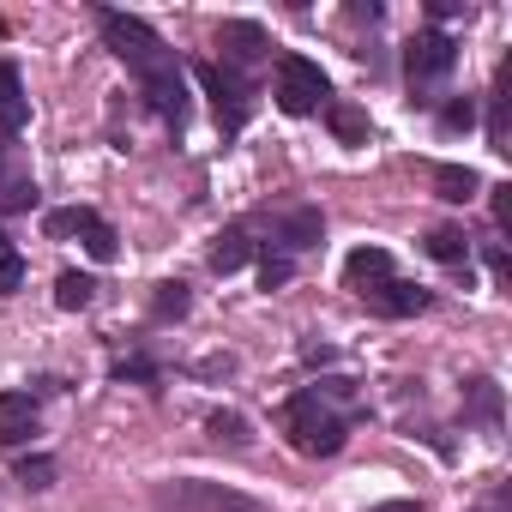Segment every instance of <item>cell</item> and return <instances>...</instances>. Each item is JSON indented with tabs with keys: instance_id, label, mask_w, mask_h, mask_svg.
I'll return each mask as SVG.
<instances>
[{
	"instance_id": "1",
	"label": "cell",
	"mask_w": 512,
	"mask_h": 512,
	"mask_svg": "<svg viewBox=\"0 0 512 512\" xmlns=\"http://www.w3.org/2000/svg\"><path fill=\"white\" fill-rule=\"evenodd\" d=\"M97 25H103V43H109V49L127 61V73L139 79L145 103H151L169 127H181V115H187V85H181L175 49H163V37H157L145 19L115 13V7H97Z\"/></svg>"
},
{
	"instance_id": "2",
	"label": "cell",
	"mask_w": 512,
	"mask_h": 512,
	"mask_svg": "<svg viewBox=\"0 0 512 512\" xmlns=\"http://www.w3.org/2000/svg\"><path fill=\"white\" fill-rule=\"evenodd\" d=\"M284 422H290L296 452H308V458H332V452H344V440H350V422H344L338 410H326V398H320L314 386L284 404Z\"/></svg>"
},
{
	"instance_id": "3",
	"label": "cell",
	"mask_w": 512,
	"mask_h": 512,
	"mask_svg": "<svg viewBox=\"0 0 512 512\" xmlns=\"http://www.w3.org/2000/svg\"><path fill=\"white\" fill-rule=\"evenodd\" d=\"M157 506H181V512H272L266 500H253L229 482H205V476H181L157 488Z\"/></svg>"
},
{
	"instance_id": "4",
	"label": "cell",
	"mask_w": 512,
	"mask_h": 512,
	"mask_svg": "<svg viewBox=\"0 0 512 512\" xmlns=\"http://www.w3.org/2000/svg\"><path fill=\"white\" fill-rule=\"evenodd\" d=\"M452 67H458V43H452L446 31H416V37L404 43V73H410L416 103H428V91H434Z\"/></svg>"
},
{
	"instance_id": "5",
	"label": "cell",
	"mask_w": 512,
	"mask_h": 512,
	"mask_svg": "<svg viewBox=\"0 0 512 512\" xmlns=\"http://www.w3.org/2000/svg\"><path fill=\"white\" fill-rule=\"evenodd\" d=\"M326 103H332L326 73H320L308 55H284V61H278V109H284V115H314V109H326Z\"/></svg>"
},
{
	"instance_id": "6",
	"label": "cell",
	"mask_w": 512,
	"mask_h": 512,
	"mask_svg": "<svg viewBox=\"0 0 512 512\" xmlns=\"http://www.w3.org/2000/svg\"><path fill=\"white\" fill-rule=\"evenodd\" d=\"M193 79L211 91L217 127H223V133H241V127H247V109H253V91H247V79H241V73H229V67H217V61H199V67H193Z\"/></svg>"
},
{
	"instance_id": "7",
	"label": "cell",
	"mask_w": 512,
	"mask_h": 512,
	"mask_svg": "<svg viewBox=\"0 0 512 512\" xmlns=\"http://www.w3.org/2000/svg\"><path fill=\"white\" fill-rule=\"evenodd\" d=\"M43 229H49L55 241H61V235H79L91 260H115V247H121V241H115V229H109V223H103L91 205H73V211H49V217H43Z\"/></svg>"
},
{
	"instance_id": "8",
	"label": "cell",
	"mask_w": 512,
	"mask_h": 512,
	"mask_svg": "<svg viewBox=\"0 0 512 512\" xmlns=\"http://www.w3.org/2000/svg\"><path fill=\"white\" fill-rule=\"evenodd\" d=\"M217 49H223V67L241 73V67H260L272 55V37L253 25V19H223L217 25Z\"/></svg>"
},
{
	"instance_id": "9",
	"label": "cell",
	"mask_w": 512,
	"mask_h": 512,
	"mask_svg": "<svg viewBox=\"0 0 512 512\" xmlns=\"http://www.w3.org/2000/svg\"><path fill=\"white\" fill-rule=\"evenodd\" d=\"M362 302H368L374 314H386V320H410V314H422L434 296H428L422 284H404V278H380V284H368V290H362Z\"/></svg>"
},
{
	"instance_id": "10",
	"label": "cell",
	"mask_w": 512,
	"mask_h": 512,
	"mask_svg": "<svg viewBox=\"0 0 512 512\" xmlns=\"http://www.w3.org/2000/svg\"><path fill=\"white\" fill-rule=\"evenodd\" d=\"M320 235H326V217H320L314 205H296V211L278 217V253H284V260H296V253L320 247Z\"/></svg>"
},
{
	"instance_id": "11",
	"label": "cell",
	"mask_w": 512,
	"mask_h": 512,
	"mask_svg": "<svg viewBox=\"0 0 512 512\" xmlns=\"http://www.w3.org/2000/svg\"><path fill=\"white\" fill-rule=\"evenodd\" d=\"M37 428V404L31 392H0V446H25Z\"/></svg>"
},
{
	"instance_id": "12",
	"label": "cell",
	"mask_w": 512,
	"mask_h": 512,
	"mask_svg": "<svg viewBox=\"0 0 512 512\" xmlns=\"http://www.w3.org/2000/svg\"><path fill=\"white\" fill-rule=\"evenodd\" d=\"M253 247H260V241H253V235H247V223H235V229H223V235L211 241V272H217V278H229V272H241V266L253 260Z\"/></svg>"
},
{
	"instance_id": "13",
	"label": "cell",
	"mask_w": 512,
	"mask_h": 512,
	"mask_svg": "<svg viewBox=\"0 0 512 512\" xmlns=\"http://www.w3.org/2000/svg\"><path fill=\"white\" fill-rule=\"evenodd\" d=\"M380 278H392V253L386 247H356L350 260H344V284L362 296L368 284H380Z\"/></svg>"
},
{
	"instance_id": "14",
	"label": "cell",
	"mask_w": 512,
	"mask_h": 512,
	"mask_svg": "<svg viewBox=\"0 0 512 512\" xmlns=\"http://www.w3.org/2000/svg\"><path fill=\"white\" fill-rule=\"evenodd\" d=\"M434 193H440L446 205H470V199L482 193V175L464 169V163H434Z\"/></svg>"
},
{
	"instance_id": "15",
	"label": "cell",
	"mask_w": 512,
	"mask_h": 512,
	"mask_svg": "<svg viewBox=\"0 0 512 512\" xmlns=\"http://www.w3.org/2000/svg\"><path fill=\"white\" fill-rule=\"evenodd\" d=\"M464 422H482V428H500V386L488 374L464 380Z\"/></svg>"
},
{
	"instance_id": "16",
	"label": "cell",
	"mask_w": 512,
	"mask_h": 512,
	"mask_svg": "<svg viewBox=\"0 0 512 512\" xmlns=\"http://www.w3.org/2000/svg\"><path fill=\"white\" fill-rule=\"evenodd\" d=\"M326 121H332V133H338L344 145H368V133H374V127H368V109H356V103H338V97L326 103Z\"/></svg>"
},
{
	"instance_id": "17",
	"label": "cell",
	"mask_w": 512,
	"mask_h": 512,
	"mask_svg": "<svg viewBox=\"0 0 512 512\" xmlns=\"http://www.w3.org/2000/svg\"><path fill=\"white\" fill-rule=\"evenodd\" d=\"M506 79H512V67H500V79H494V97H488V145H494V151H512V121H506Z\"/></svg>"
},
{
	"instance_id": "18",
	"label": "cell",
	"mask_w": 512,
	"mask_h": 512,
	"mask_svg": "<svg viewBox=\"0 0 512 512\" xmlns=\"http://www.w3.org/2000/svg\"><path fill=\"white\" fill-rule=\"evenodd\" d=\"M428 253H434L440 266H464V260H470V235L446 223V229H434V235H428Z\"/></svg>"
},
{
	"instance_id": "19",
	"label": "cell",
	"mask_w": 512,
	"mask_h": 512,
	"mask_svg": "<svg viewBox=\"0 0 512 512\" xmlns=\"http://www.w3.org/2000/svg\"><path fill=\"white\" fill-rule=\"evenodd\" d=\"M187 308H193L187 284H157V296H151V320H157V326H169V320H187Z\"/></svg>"
},
{
	"instance_id": "20",
	"label": "cell",
	"mask_w": 512,
	"mask_h": 512,
	"mask_svg": "<svg viewBox=\"0 0 512 512\" xmlns=\"http://www.w3.org/2000/svg\"><path fill=\"white\" fill-rule=\"evenodd\" d=\"M91 296H97V278H85V272H61L55 278V302L73 314V308H91Z\"/></svg>"
},
{
	"instance_id": "21",
	"label": "cell",
	"mask_w": 512,
	"mask_h": 512,
	"mask_svg": "<svg viewBox=\"0 0 512 512\" xmlns=\"http://www.w3.org/2000/svg\"><path fill=\"white\" fill-rule=\"evenodd\" d=\"M211 440H223V446H253V428H247V416H235V410H211Z\"/></svg>"
},
{
	"instance_id": "22",
	"label": "cell",
	"mask_w": 512,
	"mask_h": 512,
	"mask_svg": "<svg viewBox=\"0 0 512 512\" xmlns=\"http://www.w3.org/2000/svg\"><path fill=\"white\" fill-rule=\"evenodd\" d=\"M31 205H37V181H25V175L0 181V211H31Z\"/></svg>"
},
{
	"instance_id": "23",
	"label": "cell",
	"mask_w": 512,
	"mask_h": 512,
	"mask_svg": "<svg viewBox=\"0 0 512 512\" xmlns=\"http://www.w3.org/2000/svg\"><path fill=\"white\" fill-rule=\"evenodd\" d=\"M19 482L25 488H55V458H43V452L19 458Z\"/></svg>"
},
{
	"instance_id": "24",
	"label": "cell",
	"mask_w": 512,
	"mask_h": 512,
	"mask_svg": "<svg viewBox=\"0 0 512 512\" xmlns=\"http://www.w3.org/2000/svg\"><path fill=\"white\" fill-rule=\"evenodd\" d=\"M296 278V260H284V253H266L260 260V290H284Z\"/></svg>"
},
{
	"instance_id": "25",
	"label": "cell",
	"mask_w": 512,
	"mask_h": 512,
	"mask_svg": "<svg viewBox=\"0 0 512 512\" xmlns=\"http://www.w3.org/2000/svg\"><path fill=\"white\" fill-rule=\"evenodd\" d=\"M440 127H452V133H470V127H476V103H470V97L446 103V109H440Z\"/></svg>"
},
{
	"instance_id": "26",
	"label": "cell",
	"mask_w": 512,
	"mask_h": 512,
	"mask_svg": "<svg viewBox=\"0 0 512 512\" xmlns=\"http://www.w3.org/2000/svg\"><path fill=\"white\" fill-rule=\"evenodd\" d=\"M25 284V260H19V253L7 247V253H0V296H13Z\"/></svg>"
},
{
	"instance_id": "27",
	"label": "cell",
	"mask_w": 512,
	"mask_h": 512,
	"mask_svg": "<svg viewBox=\"0 0 512 512\" xmlns=\"http://www.w3.org/2000/svg\"><path fill=\"white\" fill-rule=\"evenodd\" d=\"M193 374L199 380H229L235 374V356H205V362H193Z\"/></svg>"
},
{
	"instance_id": "28",
	"label": "cell",
	"mask_w": 512,
	"mask_h": 512,
	"mask_svg": "<svg viewBox=\"0 0 512 512\" xmlns=\"http://www.w3.org/2000/svg\"><path fill=\"white\" fill-rule=\"evenodd\" d=\"M488 193H494V229L506 235L512 229V187H488Z\"/></svg>"
},
{
	"instance_id": "29",
	"label": "cell",
	"mask_w": 512,
	"mask_h": 512,
	"mask_svg": "<svg viewBox=\"0 0 512 512\" xmlns=\"http://www.w3.org/2000/svg\"><path fill=\"white\" fill-rule=\"evenodd\" d=\"M115 380H157V368L145 356H127V362H115Z\"/></svg>"
},
{
	"instance_id": "30",
	"label": "cell",
	"mask_w": 512,
	"mask_h": 512,
	"mask_svg": "<svg viewBox=\"0 0 512 512\" xmlns=\"http://www.w3.org/2000/svg\"><path fill=\"white\" fill-rule=\"evenodd\" d=\"M488 266H494V278H512V260H506L500 241H488Z\"/></svg>"
},
{
	"instance_id": "31",
	"label": "cell",
	"mask_w": 512,
	"mask_h": 512,
	"mask_svg": "<svg viewBox=\"0 0 512 512\" xmlns=\"http://www.w3.org/2000/svg\"><path fill=\"white\" fill-rule=\"evenodd\" d=\"M332 356H338L332 344H302V362H308V368H320V362H332Z\"/></svg>"
},
{
	"instance_id": "32",
	"label": "cell",
	"mask_w": 512,
	"mask_h": 512,
	"mask_svg": "<svg viewBox=\"0 0 512 512\" xmlns=\"http://www.w3.org/2000/svg\"><path fill=\"white\" fill-rule=\"evenodd\" d=\"M464 13V0H434V7H428V19H458Z\"/></svg>"
},
{
	"instance_id": "33",
	"label": "cell",
	"mask_w": 512,
	"mask_h": 512,
	"mask_svg": "<svg viewBox=\"0 0 512 512\" xmlns=\"http://www.w3.org/2000/svg\"><path fill=\"white\" fill-rule=\"evenodd\" d=\"M368 512H422V500H380V506H368Z\"/></svg>"
},
{
	"instance_id": "34",
	"label": "cell",
	"mask_w": 512,
	"mask_h": 512,
	"mask_svg": "<svg viewBox=\"0 0 512 512\" xmlns=\"http://www.w3.org/2000/svg\"><path fill=\"white\" fill-rule=\"evenodd\" d=\"M0 253H7V235H0Z\"/></svg>"
},
{
	"instance_id": "35",
	"label": "cell",
	"mask_w": 512,
	"mask_h": 512,
	"mask_svg": "<svg viewBox=\"0 0 512 512\" xmlns=\"http://www.w3.org/2000/svg\"><path fill=\"white\" fill-rule=\"evenodd\" d=\"M0 181H7V163H0Z\"/></svg>"
}]
</instances>
